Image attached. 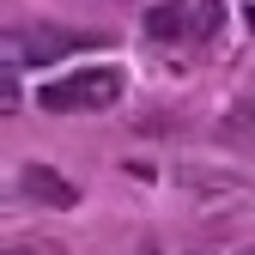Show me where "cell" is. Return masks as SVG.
Returning a JSON list of instances; mask_svg holds the SVG:
<instances>
[{"label":"cell","instance_id":"obj_10","mask_svg":"<svg viewBox=\"0 0 255 255\" xmlns=\"http://www.w3.org/2000/svg\"><path fill=\"white\" fill-rule=\"evenodd\" d=\"M243 255H255V249H243Z\"/></svg>","mask_w":255,"mask_h":255},{"label":"cell","instance_id":"obj_2","mask_svg":"<svg viewBox=\"0 0 255 255\" xmlns=\"http://www.w3.org/2000/svg\"><path fill=\"white\" fill-rule=\"evenodd\" d=\"M85 43H98V37H79V30H61V24H24V30H6V61H55Z\"/></svg>","mask_w":255,"mask_h":255},{"label":"cell","instance_id":"obj_8","mask_svg":"<svg viewBox=\"0 0 255 255\" xmlns=\"http://www.w3.org/2000/svg\"><path fill=\"white\" fill-rule=\"evenodd\" d=\"M249 30H255V6H249Z\"/></svg>","mask_w":255,"mask_h":255},{"label":"cell","instance_id":"obj_6","mask_svg":"<svg viewBox=\"0 0 255 255\" xmlns=\"http://www.w3.org/2000/svg\"><path fill=\"white\" fill-rule=\"evenodd\" d=\"M6 255H67L61 243H43V237H18V243H6Z\"/></svg>","mask_w":255,"mask_h":255},{"label":"cell","instance_id":"obj_5","mask_svg":"<svg viewBox=\"0 0 255 255\" xmlns=\"http://www.w3.org/2000/svg\"><path fill=\"white\" fill-rule=\"evenodd\" d=\"M225 30V6L219 0H188V43H213Z\"/></svg>","mask_w":255,"mask_h":255},{"label":"cell","instance_id":"obj_1","mask_svg":"<svg viewBox=\"0 0 255 255\" xmlns=\"http://www.w3.org/2000/svg\"><path fill=\"white\" fill-rule=\"evenodd\" d=\"M128 91V79L116 67H85V73H67V79H49L37 91V104L49 116H67V110H110L116 98Z\"/></svg>","mask_w":255,"mask_h":255},{"label":"cell","instance_id":"obj_3","mask_svg":"<svg viewBox=\"0 0 255 255\" xmlns=\"http://www.w3.org/2000/svg\"><path fill=\"white\" fill-rule=\"evenodd\" d=\"M18 188H24L30 201H43V207H61V213L79 201L73 176H61V170H49V164H24V170H18Z\"/></svg>","mask_w":255,"mask_h":255},{"label":"cell","instance_id":"obj_9","mask_svg":"<svg viewBox=\"0 0 255 255\" xmlns=\"http://www.w3.org/2000/svg\"><path fill=\"white\" fill-rule=\"evenodd\" d=\"M195 255H213V249H195Z\"/></svg>","mask_w":255,"mask_h":255},{"label":"cell","instance_id":"obj_11","mask_svg":"<svg viewBox=\"0 0 255 255\" xmlns=\"http://www.w3.org/2000/svg\"><path fill=\"white\" fill-rule=\"evenodd\" d=\"M146 255H158V249H146Z\"/></svg>","mask_w":255,"mask_h":255},{"label":"cell","instance_id":"obj_7","mask_svg":"<svg viewBox=\"0 0 255 255\" xmlns=\"http://www.w3.org/2000/svg\"><path fill=\"white\" fill-rule=\"evenodd\" d=\"M0 104L18 110V61H6V79H0Z\"/></svg>","mask_w":255,"mask_h":255},{"label":"cell","instance_id":"obj_4","mask_svg":"<svg viewBox=\"0 0 255 255\" xmlns=\"http://www.w3.org/2000/svg\"><path fill=\"white\" fill-rule=\"evenodd\" d=\"M146 37L152 43H188V0H164L146 12Z\"/></svg>","mask_w":255,"mask_h":255}]
</instances>
